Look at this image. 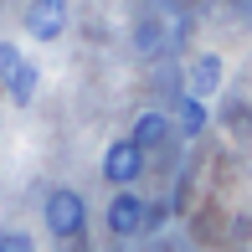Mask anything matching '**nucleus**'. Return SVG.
Instances as JSON below:
<instances>
[{
    "label": "nucleus",
    "mask_w": 252,
    "mask_h": 252,
    "mask_svg": "<svg viewBox=\"0 0 252 252\" xmlns=\"http://www.w3.org/2000/svg\"><path fill=\"white\" fill-rule=\"evenodd\" d=\"M41 221H47V237L57 242H77L88 232V196L72 186H52L47 201H41Z\"/></svg>",
    "instance_id": "1"
},
{
    "label": "nucleus",
    "mask_w": 252,
    "mask_h": 252,
    "mask_svg": "<svg viewBox=\"0 0 252 252\" xmlns=\"http://www.w3.org/2000/svg\"><path fill=\"white\" fill-rule=\"evenodd\" d=\"M144 165H150V155L124 134V139H113L108 150H103V165L98 170H103V180H108L113 190H124V186H134V180L144 175Z\"/></svg>",
    "instance_id": "2"
},
{
    "label": "nucleus",
    "mask_w": 252,
    "mask_h": 252,
    "mask_svg": "<svg viewBox=\"0 0 252 252\" xmlns=\"http://www.w3.org/2000/svg\"><path fill=\"white\" fill-rule=\"evenodd\" d=\"M67 21H72V0H26V10H21V26L31 41H57Z\"/></svg>",
    "instance_id": "3"
},
{
    "label": "nucleus",
    "mask_w": 252,
    "mask_h": 252,
    "mask_svg": "<svg viewBox=\"0 0 252 252\" xmlns=\"http://www.w3.org/2000/svg\"><path fill=\"white\" fill-rule=\"evenodd\" d=\"M144 216H150V201H144L134 186H124V190H113L103 221H108L113 237H144Z\"/></svg>",
    "instance_id": "4"
},
{
    "label": "nucleus",
    "mask_w": 252,
    "mask_h": 252,
    "mask_svg": "<svg viewBox=\"0 0 252 252\" xmlns=\"http://www.w3.org/2000/svg\"><path fill=\"white\" fill-rule=\"evenodd\" d=\"M221 83H226V62L216 52H196V57H190V67H186V93L190 98L211 103L216 93H221Z\"/></svg>",
    "instance_id": "5"
},
{
    "label": "nucleus",
    "mask_w": 252,
    "mask_h": 252,
    "mask_svg": "<svg viewBox=\"0 0 252 252\" xmlns=\"http://www.w3.org/2000/svg\"><path fill=\"white\" fill-rule=\"evenodd\" d=\"M170 134H175V129H170V113H159V108H144L139 119L129 124V139L139 144L144 155H155V150H165V144H170Z\"/></svg>",
    "instance_id": "6"
},
{
    "label": "nucleus",
    "mask_w": 252,
    "mask_h": 252,
    "mask_svg": "<svg viewBox=\"0 0 252 252\" xmlns=\"http://www.w3.org/2000/svg\"><path fill=\"white\" fill-rule=\"evenodd\" d=\"M170 129H175L180 139H196V134H206V103L190 98V93H180L175 108H170Z\"/></svg>",
    "instance_id": "7"
},
{
    "label": "nucleus",
    "mask_w": 252,
    "mask_h": 252,
    "mask_svg": "<svg viewBox=\"0 0 252 252\" xmlns=\"http://www.w3.org/2000/svg\"><path fill=\"white\" fill-rule=\"evenodd\" d=\"M36 88H41V67L26 57V62H21L16 72L5 77V93H10V103H16V108H26V103L36 98Z\"/></svg>",
    "instance_id": "8"
},
{
    "label": "nucleus",
    "mask_w": 252,
    "mask_h": 252,
    "mask_svg": "<svg viewBox=\"0 0 252 252\" xmlns=\"http://www.w3.org/2000/svg\"><path fill=\"white\" fill-rule=\"evenodd\" d=\"M134 47H139V57H155L159 47H165V31H159V21H139V31H134Z\"/></svg>",
    "instance_id": "9"
},
{
    "label": "nucleus",
    "mask_w": 252,
    "mask_h": 252,
    "mask_svg": "<svg viewBox=\"0 0 252 252\" xmlns=\"http://www.w3.org/2000/svg\"><path fill=\"white\" fill-rule=\"evenodd\" d=\"M0 252H36V237L10 226V232H0Z\"/></svg>",
    "instance_id": "10"
},
{
    "label": "nucleus",
    "mask_w": 252,
    "mask_h": 252,
    "mask_svg": "<svg viewBox=\"0 0 252 252\" xmlns=\"http://www.w3.org/2000/svg\"><path fill=\"white\" fill-rule=\"evenodd\" d=\"M21 62H26V52H21V47H16V41H0V83H5V77H10V72H16V67H21Z\"/></svg>",
    "instance_id": "11"
}]
</instances>
